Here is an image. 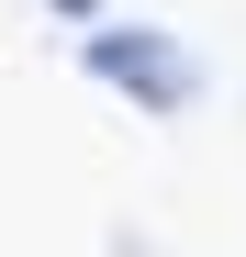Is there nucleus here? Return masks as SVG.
I'll return each instance as SVG.
<instances>
[]
</instances>
